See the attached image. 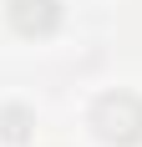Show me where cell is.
Here are the masks:
<instances>
[{
  "mask_svg": "<svg viewBox=\"0 0 142 147\" xmlns=\"http://www.w3.org/2000/svg\"><path fill=\"white\" fill-rule=\"evenodd\" d=\"M91 127H97L101 142H117V147L142 142V102L132 91H112L91 107Z\"/></svg>",
  "mask_w": 142,
  "mask_h": 147,
  "instance_id": "1",
  "label": "cell"
},
{
  "mask_svg": "<svg viewBox=\"0 0 142 147\" xmlns=\"http://www.w3.org/2000/svg\"><path fill=\"white\" fill-rule=\"evenodd\" d=\"M61 20V0H10V26L20 36H51Z\"/></svg>",
  "mask_w": 142,
  "mask_h": 147,
  "instance_id": "2",
  "label": "cell"
},
{
  "mask_svg": "<svg viewBox=\"0 0 142 147\" xmlns=\"http://www.w3.org/2000/svg\"><path fill=\"white\" fill-rule=\"evenodd\" d=\"M26 132H30V117L20 107H5V112H0V137H5V142H26Z\"/></svg>",
  "mask_w": 142,
  "mask_h": 147,
  "instance_id": "3",
  "label": "cell"
}]
</instances>
